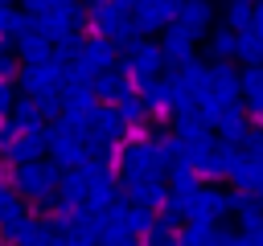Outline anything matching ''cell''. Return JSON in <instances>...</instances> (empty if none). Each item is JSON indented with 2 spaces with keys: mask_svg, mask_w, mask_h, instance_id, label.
<instances>
[{
  "mask_svg": "<svg viewBox=\"0 0 263 246\" xmlns=\"http://www.w3.org/2000/svg\"><path fill=\"white\" fill-rule=\"evenodd\" d=\"M185 49H189V33L185 29H173L168 33V53L173 57H185Z\"/></svg>",
  "mask_w": 263,
  "mask_h": 246,
  "instance_id": "6da1fadb",
  "label": "cell"
},
{
  "mask_svg": "<svg viewBox=\"0 0 263 246\" xmlns=\"http://www.w3.org/2000/svg\"><path fill=\"white\" fill-rule=\"evenodd\" d=\"M86 57H90V66H107V61H111V49L99 41V45H90V49H86Z\"/></svg>",
  "mask_w": 263,
  "mask_h": 246,
  "instance_id": "277c9868",
  "label": "cell"
},
{
  "mask_svg": "<svg viewBox=\"0 0 263 246\" xmlns=\"http://www.w3.org/2000/svg\"><path fill=\"white\" fill-rule=\"evenodd\" d=\"M230 41H234L230 33H218V37H214V49H218V53H226V49H230Z\"/></svg>",
  "mask_w": 263,
  "mask_h": 246,
  "instance_id": "5b68a950",
  "label": "cell"
},
{
  "mask_svg": "<svg viewBox=\"0 0 263 246\" xmlns=\"http://www.w3.org/2000/svg\"><path fill=\"white\" fill-rule=\"evenodd\" d=\"M4 102H8V90H4V86H0V107H4Z\"/></svg>",
  "mask_w": 263,
  "mask_h": 246,
  "instance_id": "52a82bcc",
  "label": "cell"
},
{
  "mask_svg": "<svg viewBox=\"0 0 263 246\" xmlns=\"http://www.w3.org/2000/svg\"><path fill=\"white\" fill-rule=\"evenodd\" d=\"M205 16H210V8H205L201 0H189V4H185V20H189V25H205Z\"/></svg>",
  "mask_w": 263,
  "mask_h": 246,
  "instance_id": "7a4b0ae2",
  "label": "cell"
},
{
  "mask_svg": "<svg viewBox=\"0 0 263 246\" xmlns=\"http://www.w3.org/2000/svg\"><path fill=\"white\" fill-rule=\"evenodd\" d=\"M156 61H160V53H156L152 45H140V49H136V66H140V70H152Z\"/></svg>",
  "mask_w": 263,
  "mask_h": 246,
  "instance_id": "3957f363",
  "label": "cell"
},
{
  "mask_svg": "<svg viewBox=\"0 0 263 246\" xmlns=\"http://www.w3.org/2000/svg\"><path fill=\"white\" fill-rule=\"evenodd\" d=\"M25 53H29V57H41V41L29 37V41H25Z\"/></svg>",
  "mask_w": 263,
  "mask_h": 246,
  "instance_id": "8992f818",
  "label": "cell"
}]
</instances>
